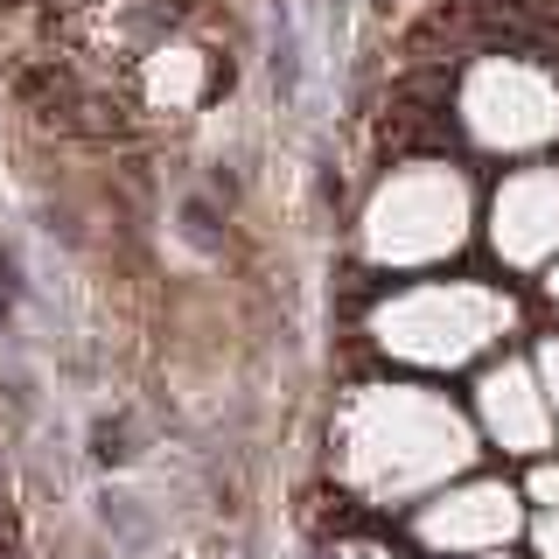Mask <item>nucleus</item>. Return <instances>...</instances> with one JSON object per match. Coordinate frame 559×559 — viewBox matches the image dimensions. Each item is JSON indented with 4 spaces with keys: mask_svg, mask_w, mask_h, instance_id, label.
<instances>
[{
    "mask_svg": "<svg viewBox=\"0 0 559 559\" xmlns=\"http://www.w3.org/2000/svg\"><path fill=\"white\" fill-rule=\"evenodd\" d=\"M399 322V349H413V357H468L476 343H489V322H511V301H476V294H419V301H399V314H384V329Z\"/></svg>",
    "mask_w": 559,
    "mask_h": 559,
    "instance_id": "nucleus-1",
    "label": "nucleus"
},
{
    "mask_svg": "<svg viewBox=\"0 0 559 559\" xmlns=\"http://www.w3.org/2000/svg\"><path fill=\"white\" fill-rule=\"evenodd\" d=\"M518 532V497L503 483H476V489H454L441 497L427 518H419V538L433 552H489Z\"/></svg>",
    "mask_w": 559,
    "mask_h": 559,
    "instance_id": "nucleus-2",
    "label": "nucleus"
},
{
    "mask_svg": "<svg viewBox=\"0 0 559 559\" xmlns=\"http://www.w3.org/2000/svg\"><path fill=\"white\" fill-rule=\"evenodd\" d=\"M559 238V175H518L497 197V245L511 259H538Z\"/></svg>",
    "mask_w": 559,
    "mask_h": 559,
    "instance_id": "nucleus-3",
    "label": "nucleus"
},
{
    "mask_svg": "<svg viewBox=\"0 0 559 559\" xmlns=\"http://www.w3.org/2000/svg\"><path fill=\"white\" fill-rule=\"evenodd\" d=\"M483 413H489V433L503 448H546V406H538L532 378L511 371V364L483 384Z\"/></svg>",
    "mask_w": 559,
    "mask_h": 559,
    "instance_id": "nucleus-4",
    "label": "nucleus"
},
{
    "mask_svg": "<svg viewBox=\"0 0 559 559\" xmlns=\"http://www.w3.org/2000/svg\"><path fill=\"white\" fill-rule=\"evenodd\" d=\"M532 497L546 503V511H559V468H538V476H532Z\"/></svg>",
    "mask_w": 559,
    "mask_h": 559,
    "instance_id": "nucleus-5",
    "label": "nucleus"
},
{
    "mask_svg": "<svg viewBox=\"0 0 559 559\" xmlns=\"http://www.w3.org/2000/svg\"><path fill=\"white\" fill-rule=\"evenodd\" d=\"M538 552L559 559V511H546V524H538Z\"/></svg>",
    "mask_w": 559,
    "mask_h": 559,
    "instance_id": "nucleus-6",
    "label": "nucleus"
},
{
    "mask_svg": "<svg viewBox=\"0 0 559 559\" xmlns=\"http://www.w3.org/2000/svg\"><path fill=\"white\" fill-rule=\"evenodd\" d=\"M538 371H546V384H552V406H559V343L546 349V357H538Z\"/></svg>",
    "mask_w": 559,
    "mask_h": 559,
    "instance_id": "nucleus-7",
    "label": "nucleus"
},
{
    "mask_svg": "<svg viewBox=\"0 0 559 559\" xmlns=\"http://www.w3.org/2000/svg\"><path fill=\"white\" fill-rule=\"evenodd\" d=\"M343 559H392V552H378V546H357V552H343Z\"/></svg>",
    "mask_w": 559,
    "mask_h": 559,
    "instance_id": "nucleus-8",
    "label": "nucleus"
},
{
    "mask_svg": "<svg viewBox=\"0 0 559 559\" xmlns=\"http://www.w3.org/2000/svg\"><path fill=\"white\" fill-rule=\"evenodd\" d=\"M546 287H552V294H559V266H552V280H546Z\"/></svg>",
    "mask_w": 559,
    "mask_h": 559,
    "instance_id": "nucleus-9",
    "label": "nucleus"
}]
</instances>
